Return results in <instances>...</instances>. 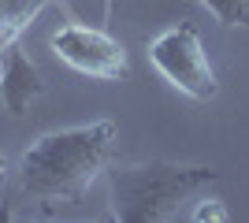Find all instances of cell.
I'll use <instances>...</instances> for the list:
<instances>
[{"label": "cell", "mask_w": 249, "mask_h": 223, "mask_svg": "<svg viewBox=\"0 0 249 223\" xmlns=\"http://www.w3.org/2000/svg\"><path fill=\"white\" fill-rule=\"evenodd\" d=\"M19 34H22V30H0V56H4V49H8V45L19 37Z\"/></svg>", "instance_id": "obj_8"}, {"label": "cell", "mask_w": 249, "mask_h": 223, "mask_svg": "<svg viewBox=\"0 0 249 223\" xmlns=\"http://www.w3.org/2000/svg\"><path fill=\"white\" fill-rule=\"evenodd\" d=\"M201 4L219 19V26H246L249 30V0H201Z\"/></svg>", "instance_id": "obj_6"}, {"label": "cell", "mask_w": 249, "mask_h": 223, "mask_svg": "<svg viewBox=\"0 0 249 223\" xmlns=\"http://www.w3.org/2000/svg\"><path fill=\"white\" fill-rule=\"evenodd\" d=\"M52 52L60 64H67L71 71L89 74V78H101V82H119L126 78L130 64H126V49L115 41L112 34L97 30V26H82V22H71V26H60L52 34Z\"/></svg>", "instance_id": "obj_4"}, {"label": "cell", "mask_w": 249, "mask_h": 223, "mask_svg": "<svg viewBox=\"0 0 249 223\" xmlns=\"http://www.w3.org/2000/svg\"><path fill=\"white\" fill-rule=\"evenodd\" d=\"M115 134L119 127L112 119L41 134L37 141H30V149L19 160L22 193L45 205H78L82 193L93 186V179L108 168Z\"/></svg>", "instance_id": "obj_1"}, {"label": "cell", "mask_w": 249, "mask_h": 223, "mask_svg": "<svg viewBox=\"0 0 249 223\" xmlns=\"http://www.w3.org/2000/svg\"><path fill=\"white\" fill-rule=\"evenodd\" d=\"M4 175H8V160H4V153H0V186H4Z\"/></svg>", "instance_id": "obj_9"}, {"label": "cell", "mask_w": 249, "mask_h": 223, "mask_svg": "<svg viewBox=\"0 0 249 223\" xmlns=\"http://www.w3.org/2000/svg\"><path fill=\"white\" fill-rule=\"evenodd\" d=\"M45 93V78L41 71L34 67V60L22 52L19 37L4 49L0 56V101L8 108V116H26V108Z\"/></svg>", "instance_id": "obj_5"}, {"label": "cell", "mask_w": 249, "mask_h": 223, "mask_svg": "<svg viewBox=\"0 0 249 223\" xmlns=\"http://www.w3.org/2000/svg\"><path fill=\"white\" fill-rule=\"evenodd\" d=\"M149 64L164 74L178 93L194 97V101H212L219 93L216 71L208 64L201 34L194 22H178V26H167L164 34H156L149 41Z\"/></svg>", "instance_id": "obj_3"}, {"label": "cell", "mask_w": 249, "mask_h": 223, "mask_svg": "<svg viewBox=\"0 0 249 223\" xmlns=\"http://www.w3.org/2000/svg\"><path fill=\"white\" fill-rule=\"evenodd\" d=\"M197 220H227V208L212 197L208 205H201V208H197Z\"/></svg>", "instance_id": "obj_7"}, {"label": "cell", "mask_w": 249, "mask_h": 223, "mask_svg": "<svg viewBox=\"0 0 249 223\" xmlns=\"http://www.w3.org/2000/svg\"><path fill=\"white\" fill-rule=\"evenodd\" d=\"M112 220L119 223H160L178 216L182 201L205 186L219 182V171L208 164H175V160H142L123 168H104Z\"/></svg>", "instance_id": "obj_2"}]
</instances>
